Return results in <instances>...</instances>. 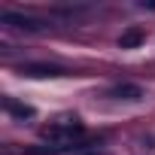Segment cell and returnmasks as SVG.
<instances>
[{
  "label": "cell",
  "mask_w": 155,
  "mask_h": 155,
  "mask_svg": "<svg viewBox=\"0 0 155 155\" xmlns=\"http://www.w3.org/2000/svg\"><path fill=\"white\" fill-rule=\"evenodd\" d=\"M21 73H25V76H34V79H46V76H64V70L55 67V64H25Z\"/></svg>",
  "instance_id": "obj_3"
},
{
  "label": "cell",
  "mask_w": 155,
  "mask_h": 155,
  "mask_svg": "<svg viewBox=\"0 0 155 155\" xmlns=\"http://www.w3.org/2000/svg\"><path fill=\"white\" fill-rule=\"evenodd\" d=\"M110 94H113V97H119V101H143V97H146V94H143V88H140V85H134V82H122V85H116Z\"/></svg>",
  "instance_id": "obj_4"
},
{
  "label": "cell",
  "mask_w": 155,
  "mask_h": 155,
  "mask_svg": "<svg viewBox=\"0 0 155 155\" xmlns=\"http://www.w3.org/2000/svg\"><path fill=\"white\" fill-rule=\"evenodd\" d=\"M82 134V125L79 122H61V125H52V128H46V140L49 143H55V146H67L73 137H79Z\"/></svg>",
  "instance_id": "obj_1"
},
{
  "label": "cell",
  "mask_w": 155,
  "mask_h": 155,
  "mask_svg": "<svg viewBox=\"0 0 155 155\" xmlns=\"http://www.w3.org/2000/svg\"><path fill=\"white\" fill-rule=\"evenodd\" d=\"M143 6H149V9H155V0H149V3H143Z\"/></svg>",
  "instance_id": "obj_7"
},
{
  "label": "cell",
  "mask_w": 155,
  "mask_h": 155,
  "mask_svg": "<svg viewBox=\"0 0 155 155\" xmlns=\"http://www.w3.org/2000/svg\"><path fill=\"white\" fill-rule=\"evenodd\" d=\"M3 25H12L18 31H43V21H37L31 15H18V12H3Z\"/></svg>",
  "instance_id": "obj_2"
},
{
  "label": "cell",
  "mask_w": 155,
  "mask_h": 155,
  "mask_svg": "<svg viewBox=\"0 0 155 155\" xmlns=\"http://www.w3.org/2000/svg\"><path fill=\"white\" fill-rule=\"evenodd\" d=\"M143 40H146V31H143V28H128V31L122 34L119 46H122V49H137Z\"/></svg>",
  "instance_id": "obj_5"
},
{
  "label": "cell",
  "mask_w": 155,
  "mask_h": 155,
  "mask_svg": "<svg viewBox=\"0 0 155 155\" xmlns=\"http://www.w3.org/2000/svg\"><path fill=\"white\" fill-rule=\"evenodd\" d=\"M6 110H9L12 116H21V119H31V116H34L31 107H21V104H12V101H6Z\"/></svg>",
  "instance_id": "obj_6"
}]
</instances>
